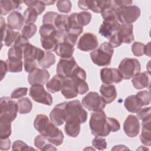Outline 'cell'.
<instances>
[{"label":"cell","mask_w":151,"mask_h":151,"mask_svg":"<svg viewBox=\"0 0 151 151\" xmlns=\"http://www.w3.org/2000/svg\"><path fill=\"white\" fill-rule=\"evenodd\" d=\"M35 129L44 136L49 142L55 146L61 145L64 140V134L62 131L56 125L50 122L47 116L40 114L36 116L34 122Z\"/></svg>","instance_id":"6da1fadb"},{"label":"cell","mask_w":151,"mask_h":151,"mask_svg":"<svg viewBox=\"0 0 151 151\" xmlns=\"http://www.w3.org/2000/svg\"><path fill=\"white\" fill-rule=\"evenodd\" d=\"M89 126L92 134L95 136L105 137L111 132L107 116L103 110L94 111L91 113Z\"/></svg>","instance_id":"7a4b0ae2"},{"label":"cell","mask_w":151,"mask_h":151,"mask_svg":"<svg viewBox=\"0 0 151 151\" xmlns=\"http://www.w3.org/2000/svg\"><path fill=\"white\" fill-rule=\"evenodd\" d=\"M66 119L65 122H73L84 123L87 119V112L78 100L67 102L65 106Z\"/></svg>","instance_id":"3957f363"},{"label":"cell","mask_w":151,"mask_h":151,"mask_svg":"<svg viewBox=\"0 0 151 151\" xmlns=\"http://www.w3.org/2000/svg\"><path fill=\"white\" fill-rule=\"evenodd\" d=\"M113 52V48L107 42H104L98 48L90 52V57L96 65L100 67L106 66L110 64Z\"/></svg>","instance_id":"277c9868"},{"label":"cell","mask_w":151,"mask_h":151,"mask_svg":"<svg viewBox=\"0 0 151 151\" xmlns=\"http://www.w3.org/2000/svg\"><path fill=\"white\" fill-rule=\"evenodd\" d=\"M118 70L123 79L129 80L140 73L141 66L136 58H124L119 64Z\"/></svg>","instance_id":"5b68a950"},{"label":"cell","mask_w":151,"mask_h":151,"mask_svg":"<svg viewBox=\"0 0 151 151\" xmlns=\"http://www.w3.org/2000/svg\"><path fill=\"white\" fill-rule=\"evenodd\" d=\"M140 15V9L136 5L120 8L117 11V19L122 24H132Z\"/></svg>","instance_id":"8992f818"},{"label":"cell","mask_w":151,"mask_h":151,"mask_svg":"<svg viewBox=\"0 0 151 151\" xmlns=\"http://www.w3.org/2000/svg\"><path fill=\"white\" fill-rule=\"evenodd\" d=\"M0 117L7 119L11 122L14 121L17 116V103L8 97H2L0 99Z\"/></svg>","instance_id":"52a82bcc"},{"label":"cell","mask_w":151,"mask_h":151,"mask_svg":"<svg viewBox=\"0 0 151 151\" xmlns=\"http://www.w3.org/2000/svg\"><path fill=\"white\" fill-rule=\"evenodd\" d=\"M81 104L86 109L93 111L103 110L106 104L101 96L95 91H90L83 97Z\"/></svg>","instance_id":"ba28073f"},{"label":"cell","mask_w":151,"mask_h":151,"mask_svg":"<svg viewBox=\"0 0 151 151\" xmlns=\"http://www.w3.org/2000/svg\"><path fill=\"white\" fill-rule=\"evenodd\" d=\"M29 95L35 102L47 106H51L52 103L51 95L45 91L42 85L32 86L29 88Z\"/></svg>","instance_id":"9c48e42d"},{"label":"cell","mask_w":151,"mask_h":151,"mask_svg":"<svg viewBox=\"0 0 151 151\" xmlns=\"http://www.w3.org/2000/svg\"><path fill=\"white\" fill-rule=\"evenodd\" d=\"M78 66L73 57L68 58H61L57 65V74L63 78H70Z\"/></svg>","instance_id":"30bf717a"},{"label":"cell","mask_w":151,"mask_h":151,"mask_svg":"<svg viewBox=\"0 0 151 151\" xmlns=\"http://www.w3.org/2000/svg\"><path fill=\"white\" fill-rule=\"evenodd\" d=\"M111 1H91L81 0L78 1L79 8L84 11L91 10L96 13H102L106 8L109 7Z\"/></svg>","instance_id":"8fae6325"},{"label":"cell","mask_w":151,"mask_h":151,"mask_svg":"<svg viewBox=\"0 0 151 151\" xmlns=\"http://www.w3.org/2000/svg\"><path fill=\"white\" fill-rule=\"evenodd\" d=\"M1 31L2 34V42L7 47L13 46L20 34L17 31H14L11 28L6 24L4 18L1 17Z\"/></svg>","instance_id":"7c38bea8"},{"label":"cell","mask_w":151,"mask_h":151,"mask_svg":"<svg viewBox=\"0 0 151 151\" xmlns=\"http://www.w3.org/2000/svg\"><path fill=\"white\" fill-rule=\"evenodd\" d=\"M98 46L97 36L91 32H86L80 38L77 47L83 51H90L96 49Z\"/></svg>","instance_id":"4fadbf2b"},{"label":"cell","mask_w":151,"mask_h":151,"mask_svg":"<svg viewBox=\"0 0 151 151\" xmlns=\"http://www.w3.org/2000/svg\"><path fill=\"white\" fill-rule=\"evenodd\" d=\"M21 47L24 60L35 61L38 63L44 56V51L32 45L29 42L23 44Z\"/></svg>","instance_id":"5bb4252c"},{"label":"cell","mask_w":151,"mask_h":151,"mask_svg":"<svg viewBox=\"0 0 151 151\" xmlns=\"http://www.w3.org/2000/svg\"><path fill=\"white\" fill-rule=\"evenodd\" d=\"M100 78L101 81L106 84L119 83L123 80L120 73L116 68H102L100 71Z\"/></svg>","instance_id":"9a60e30c"},{"label":"cell","mask_w":151,"mask_h":151,"mask_svg":"<svg viewBox=\"0 0 151 151\" xmlns=\"http://www.w3.org/2000/svg\"><path fill=\"white\" fill-rule=\"evenodd\" d=\"M50 73L44 68H36L28 76V81L31 86L44 85L46 84L50 78Z\"/></svg>","instance_id":"2e32d148"},{"label":"cell","mask_w":151,"mask_h":151,"mask_svg":"<svg viewBox=\"0 0 151 151\" xmlns=\"http://www.w3.org/2000/svg\"><path fill=\"white\" fill-rule=\"evenodd\" d=\"M123 130L128 137H136L140 132V123L137 116L133 114L129 115L124 122Z\"/></svg>","instance_id":"e0dca14e"},{"label":"cell","mask_w":151,"mask_h":151,"mask_svg":"<svg viewBox=\"0 0 151 151\" xmlns=\"http://www.w3.org/2000/svg\"><path fill=\"white\" fill-rule=\"evenodd\" d=\"M66 104L67 101H64L57 104L50 113V121L57 126L63 124L65 121Z\"/></svg>","instance_id":"ac0fdd59"},{"label":"cell","mask_w":151,"mask_h":151,"mask_svg":"<svg viewBox=\"0 0 151 151\" xmlns=\"http://www.w3.org/2000/svg\"><path fill=\"white\" fill-rule=\"evenodd\" d=\"M120 24L117 20L111 21H103L102 24L100 25L99 28V33L107 39H110V37L115 34Z\"/></svg>","instance_id":"d6986e66"},{"label":"cell","mask_w":151,"mask_h":151,"mask_svg":"<svg viewBox=\"0 0 151 151\" xmlns=\"http://www.w3.org/2000/svg\"><path fill=\"white\" fill-rule=\"evenodd\" d=\"M133 29L132 24H122L120 25L116 32L122 43L130 44L134 41Z\"/></svg>","instance_id":"ffe728a7"},{"label":"cell","mask_w":151,"mask_h":151,"mask_svg":"<svg viewBox=\"0 0 151 151\" xmlns=\"http://www.w3.org/2000/svg\"><path fill=\"white\" fill-rule=\"evenodd\" d=\"M60 91L67 99L75 98L78 95L75 83L71 78H64Z\"/></svg>","instance_id":"44dd1931"},{"label":"cell","mask_w":151,"mask_h":151,"mask_svg":"<svg viewBox=\"0 0 151 151\" xmlns=\"http://www.w3.org/2000/svg\"><path fill=\"white\" fill-rule=\"evenodd\" d=\"M150 73L147 71L139 73L132 77V83L133 87L137 89L141 90L150 87Z\"/></svg>","instance_id":"7402d4cb"},{"label":"cell","mask_w":151,"mask_h":151,"mask_svg":"<svg viewBox=\"0 0 151 151\" xmlns=\"http://www.w3.org/2000/svg\"><path fill=\"white\" fill-rule=\"evenodd\" d=\"M100 93L106 104H110L113 102L117 94L116 87L112 84H102L100 88Z\"/></svg>","instance_id":"603a6c76"},{"label":"cell","mask_w":151,"mask_h":151,"mask_svg":"<svg viewBox=\"0 0 151 151\" xmlns=\"http://www.w3.org/2000/svg\"><path fill=\"white\" fill-rule=\"evenodd\" d=\"M24 17L17 11H12L7 17V25L14 30H20L24 26Z\"/></svg>","instance_id":"cb8c5ba5"},{"label":"cell","mask_w":151,"mask_h":151,"mask_svg":"<svg viewBox=\"0 0 151 151\" xmlns=\"http://www.w3.org/2000/svg\"><path fill=\"white\" fill-rule=\"evenodd\" d=\"M74 46L66 42L59 43L55 50V54L61 57V58H68L73 57L74 51Z\"/></svg>","instance_id":"d4e9b609"},{"label":"cell","mask_w":151,"mask_h":151,"mask_svg":"<svg viewBox=\"0 0 151 151\" xmlns=\"http://www.w3.org/2000/svg\"><path fill=\"white\" fill-rule=\"evenodd\" d=\"M58 32L54 35L47 37H41V46L47 51H55L59 41L58 40Z\"/></svg>","instance_id":"484cf974"},{"label":"cell","mask_w":151,"mask_h":151,"mask_svg":"<svg viewBox=\"0 0 151 151\" xmlns=\"http://www.w3.org/2000/svg\"><path fill=\"white\" fill-rule=\"evenodd\" d=\"M124 106L126 109L130 113H137L142 109V104L136 95H131L126 98Z\"/></svg>","instance_id":"4316f807"},{"label":"cell","mask_w":151,"mask_h":151,"mask_svg":"<svg viewBox=\"0 0 151 151\" xmlns=\"http://www.w3.org/2000/svg\"><path fill=\"white\" fill-rule=\"evenodd\" d=\"M150 123L151 119L142 121V130L140 135L141 142L147 146L151 145Z\"/></svg>","instance_id":"83f0119b"},{"label":"cell","mask_w":151,"mask_h":151,"mask_svg":"<svg viewBox=\"0 0 151 151\" xmlns=\"http://www.w3.org/2000/svg\"><path fill=\"white\" fill-rule=\"evenodd\" d=\"M83 31V27L81 26L76 19V13H72L69 15L68 33L74 34L78 37Z\"/></svg>","instance_id":"f1b7e54d"},{"label":"cell","mask_w":151,"mask_h":151,"mask_svg":"<svg viewBox=\"0 0 151 151\" xmlns=\"http://www.w3.org/2000/svg\"><path fill=\"white\" fill-rule=\"evenodd\" d=\"M34 145L40 150H57V148L53 146L54 145L49 142L48 140L41 134H39L35 137Z\"/></svg>","instance_id":"f546056e"},{"label":"cell","mask_w":151,"mask_h":151,"mask_svg":"<svg viewBox=\"0 0 151 151\" xmlns=\"http://www.w3.org/2000/svg\"><path fill=\"white\" fill-rule=\"evenodd\" d=\"M64 78L55 75L50 80L46 83V88L47 90L52 93L58 92L61 90Z\"/></svg>","instance_id":"4dcf8cb0"},{"label":"cell","mask_w":151,"mask_h":151,"mask_svg":"<svg viewBox=\"0 0 151 151\" xmlns=\"http://www.w3.org/2000/svg\"><path fill=\"white\" fill-rule=\"evenodd\" d=\"M68 18L69 15H68L58 14L54 21V26L55 29L61 32H67L68 26Z\"/></svg>","instance_id":"1f68e13d"},{"label":"cell","mask_w":151,"mask_h":151,"mask_svg":"<svg viewBox=\"0 0 151 151\" xmlns=\"http://www.w3.org/2000/svg\"><path fill=\"white\" fill-rule=\"evenodd\" d=\"M23 2L20 1H1V15H6L10 11L17 9L21 4Z\"/></svg>","instance_id":"d6a6232c"},{"label":"cell","mask_w":151,"mask_h":151,"mask_svg":"<svg viewBox=\"0 0 151 151\" xmlns=\"http://www.w3.org/2000/svg\"><path fill=\"white\" fill-rule=\"evenodd\" d=\"M64 131L65 133L71 137H76L80 132V124L78 122H65Z\"/></svg>","instance_id":"836d02e7"},{"label":"cell","mask_w":151,"mask_h":151,"mask_svg":"<svg viewBox=\"0 0 151 151\" xmlns=\"http://www.w3.org/2000/svg\"><path fill=\"white\" fill-rule=\"evenodd\" d=\"M18 112L19 114H27L32 109V103L28 97H24L17 101Z\"/></svg>","instance_id":"e575fe53"},{"label":"cell","mask_w":151,"mask_h":151,"mask_svg":"<svg viewBox=\"0 0 151 151\" xmlns=\"http://www.w3.org/2000/svg\"><path fill=\"white\" fill-rule=\"evenodd\" d=\"M11 122L9 120L0 117V137L7 138L11 134Z\"/></svg>","instance_id":"d590c367"},{"label":"cell","mask_w":151,"mask_h":151,"mask_svg":"<svg viewBox=\"0 0 151 151\" xmlns=\"http://www.w3.org/2000/svg\"><path fill=\"white\" fill-rule=\"evenodd\" d=\"M55 63V57L54 54L50 51H45V54L44 57L40 60L38 64L42 68L46 69L50 68L52 65L54 64Z\"/></svg>","instance_id":"8d00e7d4"},{"label":"cell","mask_w":151,"mask_h":151,"mask_svg":"<svg viewBox=\"0 0 151 151\" xmlns=\"http://www.w3.org/2000/svg\"><path fill=\"white\" fill-rule=\"evenodd\" d=\"M119 9L111 1V4L109 7L106 8L102 13L101 17L104 21H111L117 19V11Z\"/></svg>","instance_id":"74e56055"},{"label":"cell","mask_w":151,"mask_h":151,"mask_svg":"<svg viewBox=\"0 0 151 151\" xmlns=\"http://www.w3.org/2000/svg\"><path fill=\"white\" fill-rule=\"evenodd\" d=\"M7 70L11 73H19L22 71L23 63L22 60H11L7 59L5 61Z\"/></svg>","instance_id":"f35d334b"},{"label":"cell","mask_w":151,"mask_h":151,"mask_svg":"<svg viewBox=\"0 0 151 151\" xmlns=\"http://www.w3.org/2000/svg\"><path fill=\"white\" fill-rule=\"evenodd\" d=\"M23 58L21 46H13L8 52V59L11 60H22Z\"/></svg>","instance_id":"ab89813d"},{"label":"cell","mask_w":151,"mask_h":151,"mask_svg":"<svg viewBox=\"0 0 151 151\" xmlns=\"http://www.w3.org/2000/svg\"><path fill=\"white\" fill-rule=\"evenodd\" d=\"M70 78H73V80H74L78 94H84L88 91L89 87H88V84L86 81V80L78 78V77H70Z\"/></svg>","instance_id":"60d3db41"},{"label":"cell","mask_w":151,"mask_h":151,"mask_svg":"<svg viewBox=\"0 0 151 151\" xmlns=\"http://www.w3.org/2000/svg\"><path fill=\"white\" fill-rule=\"evenodd\" d=\"M38 15V14L37 12L34 8L28 7L25 10L23 15L25 24H34L37 19Z\"/></svg>","instance_id":"b9f144b4"},{"label":"cell","mask_w":151,"mask_h":151,"mask_svg":"<svg viewBox=\"0 0 151 151\" xmlns=\"http://www.w3.org/2000/svg\"><path fill=\"white\" fill-rule=\"evenodd\" d=\"M37 31V27L34 24H25L21 29V35L28 40L33 37Z\"/></svg>","instance_id":"7bdbcfd3"},{"label":"cell","mask_w":151,"mask_h":151,"mask_svg":"<svg viewBox=\"0 0 151 151\" xmlns=\"http://www.w3.org/2000/svg\"><path fill=\"white\" fill-rule=\"evenodd\" d=\"M92 15L91 13L87 11H82L76 13V19L78 23L83 27L87 25L91 21Z\"/></svg>","instance_id":"ee69618b"},{"label":"cell","mask_w":151,"mask_h":151,"mask_svg":"<svg viewBox=\"0 0 151 151\" xmlns=\"http://www.w3.org/2000/svg\"><path fill=\"white\" fill-rule=\"evenodd\" d=\"M23 2L28 7L34 8L38 15L41 14L45 9V5L42 1H24Z\"/></svg>","instance_id":"f6af8a7d"},{"label":"cell","mask_w":151,"mask_h":151,"mask_svg":"<svg viewBox=\"0 0 151 151\" xmlns=\"http://www.w3.org/2000/svg\"><path fill=\"white\" fill-rule=\"evenodd\" d=\"M57 30L55 28L51 25L42 24L39 30L41 37H47L54 35L56 34Z\"/></svg>","instance_id":"bcb514c9"},{"label":"cell","mask_w":151,"mask_h":151,"mask_svg":"<svg viewBox=\"0 0 151 151\" xmlns=\"http://www.w3.org/2000/svg\"><path fill=\"white\" fill-rule=\"evenodd\" d=\"M142 106L149 105L150 103V93L149 90H142L136 94Z\"/></svg>","instance_id":"7dc6e473"},{"label":"cell","mask_w":151,"mask_h":151,"mask_svg":"<svg viewBox=\"0 0 151 151\" xmlns=\"http://www.w3.org/2000/svg\"><path fill=\"white\" fill-rule=\"evenodd\" d=\"M56 6L58 11L61 13H69L71 10L72 4L70 1H57L56 2Z\"/></svg>","instance_id":"c3c4849f"},{"label":"cell","mask_w":151,"mask_h":151,"mask_svg":"<svg viewBox=\"0 0 151 151\" xmlns=\"http://www.w3.org/2000/svg\"><path fill=\"white\" fill-rule=\"evenodd\" d=\"M132 51L134 55L141 57L145 54V44L140 42H134L132 45Z\"/></svg>","instance_id":"681fc988"},{"label":"cell","mask_w":151,"mask_h":151,"mask_svg":"<svg viewBox=\"0 0 151 151\" xmlns=\"http://www.w3.org/2000/svg\"><path fill=\"white\" fill-rule=\"evenodd\" d=\"M92 145L97 150H103L107 147V142L104 138L96 136L92 140Z\"/></svg>","instance_id":"f907efd6"},{"label":"cell","mask_w":151,"mask_h":151,"mask_svg":"<svg viewBox=\"0 0 151 151\" xmlns=\"http://www.w3.org/2000/svg\"><path fill=\"white\" fill-rule=\"evenodd\" d=\"M150 107H145L141 109L139 111L137 112V117L138 119L141 120L142 121L151 119V111Z\"/></svg>","instance_id":"816d5d0a"},{"label":"cell","mask_w":151,"mask_h":151,"mask_svg":"<svg viewBox=\"0 0 151 151\" xmlns=\"http://www.w3.org/2000/svg\"><path fill=\"white\" fill-rule=\"evenodd\" d=\"M58 14V13L55 12H52V11H49L46 12L42 18L43 24L51 25L54 26V21Z\"/></svg>","instance_id":"f5cc1de1"},{"label":"cell","mask_w":151,"mask_h":151,"mask_svg":"<svg viewBox=\"0 0 151 151\" xmlns=\"http://www.w3.org/2000/svg\"><path fill=\"white\" fill-rule=\"evenodd\" d=\"M28 88L18 87L12 91L11 94V98L12 99H20L27 94Z\"/></svg>","instance_id":"db71d44e"},{"label":"cell","mask_w":151,"mask_h":151,"mask_svg":"<svg viewBox=\"0 0 151 151\" xmlns=\"http://www.w3.org/2000/svg\"><path fill=\"white\" fill-rule=\"evenodd\" d=\"M12 149L17 150H35L34 148L28 146L24 142L18 140H15L12 145Z\"/></svg>","instance_id":"11a10c76"},{"label":"cell","mask_w":151,"mask_h":151,"mask_svg":"<svg viewBox=\"0 0 151 151\" xmlns=\"http://www.w3.org/2000/svg\"><path fill=\"white\" fill-rule=\"evenodd\" d=\"M107 119L111 132H116L120 130V124L117 119L113 117H107Z\"/></svg>","instance_id":"9f6ffc18"},{"label":"cell","mask_w":151,"mask_h":151,"mask_svg":"<svg viewBox=\"0 0 151 151\" xmlns=\"http://www.w3.org/2000/svg\"><path fill=\"white\" fill-rule=\"evenodd\" d=\"M24 66L25 71L27 73H31L33 71L37 66V62L35 61H29V60H24Z\"/></svg>","instance_id":"6f0895ef"},{"label":"cell","mask_w":151,"mask_h":151,"mask_svg":"<svg viewBox=\"0 0 151 151\" xmlns=\"http://www.w3.org/2000/svg\"><path fill=\"white\" fill-rule=\"evenodd\" d=\"M110 45L112 47V48H116L119 47L122 44V41H120V38H119L117 32H116L115 34H114L109 39V42H108Z\"/></svg>","instance_id":"680465c9"},{"label":"cell","mask_w":151,"mask_h":151,"mask_svg":"<svg viewBox=\"0 0 151 151\" xmlns=\"http://www.w3.org/2000/svg\"><path fill=\"white\" fill-rule=\"evenodd\" d=\"M11 140L10 139L7 138L1 139L0 140V148L2 150H7L10 149L11 147Z\"/></svg>","instance_id":"91938a15"},{"label":"cell","mask_w":151,"mask_h":151,"mask_svg":"<svg viewBox=\"0 0 151 151\" xmlns=\"http://www.w3.org/2000/svg\"><path fill=\"white\" fill-rule=\"evenodd\" d=\"M113 1L118 8L130 6L133 4V1H126V0L115 1V0H114Z\"/></svg>","instance_id":"94428289"},{"label":"cell","mask_w":151,"mask_h":151,"mask_svg":"<svg viewBox=\"0 0 151 151\" xmlns=\"http://www.w3.org/2000/svg\"><path fill=\"white\" fill-rule=\"evenodd\" d=\"M1 80H2L4 77L5 76V74L7 70V67L6 63L3 60H1Z\"/></svg>","instance_id":"6125c7cd"},{"label":"cell","mask_w":151,"mask_h":151,"mask_svg":"<svg viewBox=\"0 0 151 151\" xmlns=\"http://www.w3.org/2000/svg\"><path fill=\"white\" fill-rule=\"evenodd\" d=\"M150 42H149L146 45H145V55H147L148 57L150 56Z\"/></svg>","instance_id":"be15d7a7"},{"label":"cell","mask_w":151,"mask_h":151,"mask_svg":"<svg viewBox=\"0 0 151 151\" xmlns=\"http://www.w3.org/2000/svg\"><path fill=\"white\" fill-rule=\"evenodd\" d=\"M45 5H51L54 4L56 1H42Z\"/></svg>","instance_id":"e7e4bbea"}]
</instances>
